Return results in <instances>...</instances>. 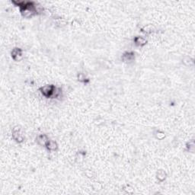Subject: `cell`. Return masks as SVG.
I'll return each instance as SVG.
<instances>
[{
  "label": "cell",
  "mask_w": 195,
  "mask_h": 195,
  "mask_svg": "<svg viewBox=\"0 0 195 195\" xmlns=\"http://www.w3.org/2000/svg\"><path fill=\"white\" fill-rule=\"evenodd\" d=\"M37 140H38V143H39V144L41 145V146H45L47 143V142L49 141V139L47 135L40 134L38 136Z\"/></svg>",
  "instance_id": "obj_5"
},
{
  "label": "cell",
  "mask_w": 195,
  "mask_h": 195,
  "mask_svg": "<svg viewBox=\"0 0 195 195\" xmlns=\"http://www.w3.org/2000/svg\"><path fill=\"white\" fill-rule=\"evenodd\" d=\"M46 148L50 151H55L57 150V148H58V145L57 143L53 140H49L47 142V143L46 144Z\"/></svg>",
  "instance_id": "obj_6"
},
{
  "label": "cell",
  "mask_w": 195,
  "mask_h": 195,
  "mask_svg": "<svg viewBox=\"0 0 195 195\" xmlns=\"http://www.w3.org/2000/svg\"><path fill=\"white\" fill-rule=\"evenodd\" d=\"M166 173H165V172L162 171V170H160V171L158 172L157 178L159 179V180L161 181H164L165 179H166Z\"/></svg>",
  "instance_id": "obj_8"
},
{
  "label": "cell",
  "mask_w": 195,
  "mask_h": 195,
  "mask_svg": "<svg viewBox=\"0 0 195 195\" xmlns=\"http://www.w3.org/2000/svg\"><path fill=\"white\" fill-rule=\"evenodd\" d=\"M12 57L15 61H19L22 59V51L20 48L13 49L12 51Z\"/></svg>",
  "instance_id": "obj_3"
},
{
  "label": "cell",
  "mask_w": 195,
  "mask_h": 195,
  "mask_svg": "<svg viewBox=\"0 0 195 195\" xmlns=\"http://www.w3.org/2000/svg\"><path fill=\"white\" fill-rule=\"evenodd\" d=\"M40 91L41 94L46 98H51V97H54L57 88L53 85H46L43 86L40 88Z\"/></svg>",
  "instance_id": "obj_1"
},
{
  "label": "cell",
  "mask_w": 195,
  "mask_h": 195,
  "mask_svg": "<svg viewBox=\"0 0 195 195\" xmlns=\"http://www.w3.org/2000/svg\"><path fill=\"white\" fill-rule=\"evenodd\" d=\"M133 41H134L135 44H136V46H139V47L144 46L145 44H146V43H147L146 40L145 38H142V37H140V36L136 37V38H134Z\"/></svg>",
  "instance_id": "obj_7"
},
{
  "label": "cell",
  "mask_w": 195,
  "mask_h": 195,
  "mask_svg": "<svg viewBox=\"0 0 195 195\" xmlns=\"http://www.w3.org/2000/svg\"><path fill=\"white\" fill-rule=\"evenodd\" d=\"M12 136L13 139L18 143H21L24 140L23 136L20 132V128L18 127H15L13 128Z\"/></svg>",
  "instance_id": "obj_2"
},
{
  "label": "cell",
  "mask_w": 195,
  "mask_h": 195,
  "mask_svg": "<svg viewBox=\"0 0 195 195\" xmlns=\"http://www.w3.org/2000/svg\"><path fill=\"white\" fill-rule=\"evenodd\" d=\"M135 59V54L133 52H127L124 53V55L122 56V60L124 62L126 63H130L132 62L133 60Z\"/></svg>",
  "instance_id": "obj_4"
},
{
  "label": "cell",
  "mask_w": 195,
  "mask_h": 195,
  "mask_svg": "<svg viewBox=\"0 0 195 195\" xmlns=\"http://www.w3.org/2000/svg\"><path fill=\"white\" fill-rule=\"evenodd\" d=\"M86 77L84 76V75L82 73H80L79 76V81H80V82H85L86 81Z\"/></svg>",
  "instance_id": "obj_9"
}]
</instances>
